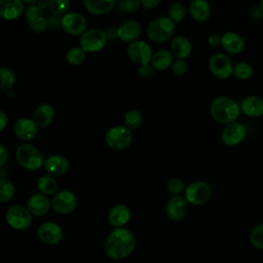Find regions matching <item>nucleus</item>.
<instances>
[{
	"label": "nucleus",
	"instance_id": "nucleus-1",
	"mask_svg": "<svg viewBox=\"0 0 263 263\" xmlns=\"http://www.w3.org/2000/svg\"><path fill=\"white\" fill-rule=\"evenodd\" d=\"M136 239L134 233L125 228H114L107 236L105 252L113 260H121L128 257L135 250Z\"/></svg>",
	"mask_w": 263,
	"mask_h": 263
},
{
	"label": "nucleus",
	"instance_id": "nucleus-2",
	"mask_svg": "<svg viewBox=\"0 0 263 263\" xmlns=\"http://www.w3.org/2000/svg\"><path fill=\"white\" fill-rule=\"evenodd\" d=\"M212 117L220 123H231L235 121L240 113V106L233 99L219 96L213 99L210 105Z\"/></svg>",
	"mask_w": 263,
	"mask_h": 263
},
{
	"label": "nucleus",
	"instance_id": "nucleus-3",
	"mask_svg": "<svg viewBox=\"0 0 263 263\" xmlns=\"http://www.w3.org/2000/svg\"><path fill=\"white\" fill-rule=\"evenodd\" d=\"M15 158L22 167L29 171H35L44 165L42 153L32 144L20 145L15 151Z\"/></svg>",
	"mask_w": 263,
	"mask_h": 263
},
{
	"label": "nucleus",
	"instance_id": "nucleus-4",
	"mask_svg": "<svg viewBox=\"0 0 263 263\" xmlns=\"http://www.w3.org/2000/svg\"><path fill=\"white\" fill-rule=\"evenodd\" d=\"M175 31L174 22L167 16H158L152 20L147 27V36L151 41L161 43L168 40Z\"/></svg>",
	"mask_w": 263,
	"mask_h": 263
},
{
	"label": "nucleus",
	"instance_id": "nucleus-5",
	"mask_svg": "<svg viewBox=\"0 0 263 263\" xmlns=\"http://www.w3.org/2000/svg\"><path fill=\"white\" fill-rule=\"evenodd\" d=\"M133 134L130 129L123 125H115L111 127L106 136L105 141L107 145L114 150H123L132 144Z\"/></svg>",
	"mask_w": 263,
	"mask_h": 263
},
{
	"label": "nucleus",
	"instance_id": "nucleus-6",
	"mask_svg": "<svg viewBox=\"0 0 263 263\" xmlns=\"http://www.w3.org/2000/svg\"><path fill=\"white\" fill-rule=\"evenodd\" d=\"M212 196V188L204 181H194L185 188V198L193 205L206 203Z\"/></svg>",
	"mask_w": 263,
	"mask_h": 263
},
{
	"label": "nucleus",
	"instance_id": "nucleus-7",
	"mask_svg": "<svg viewBox=\"0 0 263 263\" xmlns=\"http://www.w3.org/2000/svg\"><path fill=\"white\" fill-rule=\"evenodd\" d=\"M6 223L15 230H26L32 224V214L23 205L10 206L5 214Z\"/></svg>",
	"mask_w": 263,
	"mask_h": 263
},
{
	"label": "nucleus",
	"instance_id": "nucleus-8",
	"mask_svg": "<svg viewBox=\"0 0 263 263\" xmlns=\"http://www.w3.org/2000/svg\"><path fill=\"white\" fill-rule=\"evenodd\" d=\"M107 35L99 29L86 30L80 36V47L86 52L100 51L107 44Z\"/></svg>",
	"mask_w": 263,
	"mask_h": 263
},
{
	"label": "nucleus",
	"instance_id": "nucleus-9",
	"mask_svg": "<svg viewBox=\"0 0 263 263\" xmlns=\"http://www.w3.org/2000/svg\"><path fill=\"white\" fill-rule=\"evenodd\" d=\"M211 72L218 78H228L233 73V65L228 55L222 52L214 53L209 60Z\"/></svg>",
	"mask_w": 263,
	"mask_h": 263
},
{
	"label": "nucleus",
	"instance_id": "nucleus-10",
	"mask_svg": "<svg viewBox=\"0 0 263 263\" xmlns=\"http://www.w3.org/2000/svg\"><path fill=\"white\" fill-rule=\"evenodd\" d=\"M248 129L243 123L233 121L224 126L221 133V140L227 146H235L246 139Z\"/></svg>",
	"mask_w": 263,
	"mask_h": 263
},
{
	"label": "nucleus",
	"instance_id": "nucleus-11",
	"mask_svg": "<svg viewBox=\"0 0 263 263\" xmlns=\"http://www.w3.org/2000/svg\"><path fill=\"white\" fill-rule=\"evenodd\" d=\"M62 28L69 35H82L86 31L87 22L81 13L72 11L62 16Z\"/></svg>",
	"mask_w": 263,
	"mask_h": 263
},
{
	"label": "nucleus",
	"instance_id": "nucleus-12",
	"mask_svg": "<svg viewBox=\"0 0 263 263\" xmlns=\"http://www.w3.org/2000/svg\"><path fill=\"white\" fill-rule=\"evenodd\" d=\"M128 58L137 64L148 65L152 59V49L150 45L143 40H136L130 42L126 48Z\"/></svg>",
	"mask_w": 263,
	"mask_h": 263
},
{
	"label": "nucleus",
	"instance_id": "nucleus-13",
	"mask_svg": "<svg viewBox=\"0 0 263 263\" xmlns=\"http://www.w3.org/2000/svg\"><path fill=\"white\" fill-rule=\"evenodd\" d=\"M53 210L62 215L73 212L77 206L76 195L70 190H62L55 193L51 199Z\"/></svg>",
	"mask_w": 263,
	"mask_h": 263
},
{
	"label": "nucleus",
	"instance_id": "nucleus-14",
	"mask_svg": "<svg viewBox=\"0 0 263 263\" xmlns=\"http://www.w3.org/2000/svg\"><path fill=\"white\" fill-rule=\"evenodd\" d=\"M37 236L46 245H57L63 238V230L54 222H44L37 228Z\"/></svg>",
	"mask_w": 263,
	"mask_h": 263
},
{
	"label": "nucleus",
	"instance_id": "nucleus-15",
	"mask_svg": "<svg viewBox=\"0 0 263 263\" xmlns=\"http://www.w3.org/2000/svg\"><path fill=\"white\" fill-rule=\"evenodd\" d=\"M25 15L29 27L36 33H42L48 27L46 16L37 5H30L26 9Z\"/></svg>",
	"mask_w": 263,
	"mask_h": 263
},
{
	"label": "nucleus",
	"instance_id": "nucleus-16",
	"mask_svg": "<svg viewBox=\"0 0 263 263\" xmlns=\"http://www.w3.org/2000/svg\"><path fill=\"white\" fill-rule=\"evenodd\" d=\"M35 121L28 117H22L13 125V132L17 138L24 141H30L37 135L38 128Z\"/></svg>",
	"mask_w": 263,
	"mask_h": 263
},
{
	"label": "nucleus",
	"instance_id": "nucleus-17",
	"mask_svg": "<svg viewBox=\"0 0 263 263\" xmlns=\"http://www.w3.org/2000/svg\"><path fill=\"white\" fill-rule=\"evenodd\" d=\"M188 212V201L186 198L175 195L171 197L166 203V214L170 219L178 221L183 219Z\"/></svg>",
	"mask_w": 263,
	"mask_h": 263
},
{
	"label": "nucleus",
	"instance_id": "nucleus-18",
	"mask_svg": "<svg viewBox=\"0 0 263 263\" xmlns=\"http://www.w3.org/2000/svg\"><path fill=\"white\" fill-rule=\"evenodd\" d=\"M25 10L24 2L21 0H1L0 17L5 21H12L20 17Z\"/></svg>",
	"mask_w": 263,
	"mask_h": 263
},
{
	"label": "nucleus",
	"instance_id": "nucleus-19",
	"mask_svg": "<svg viewBox=\"0 0 263 263\" xmlns=\"http://www.w3.org/2000/svg\"><path fill=\"white\" fill-rule=\"evenodd\" d=\"M51 202L47 195L42 193H35L30 196L27 202V209L32 214V216L40 217L45 215L50 209Z\"/></svg>",
	"mask_w": 263,
	"mask_h": 263
},
{
	"label": "nucleus",
	"instance_id": "nucleus-20",
	"mask_svg": "<svg viewBox=\"0 0 263 263\" xmlns=\"http://www.w3.org/2000/svg\"><path fill=\"white\" fill-rule=\"evenodd\" d=\"M240 110L250 117H260L263 115V98L257 95H250L242 99Z\"/></svg>",
	"mask_w": 263,
	"mask_h": 263
},
{
	"label": "nucleus",
	"instance_id": "nucleus-21",
	"mask_svg": "<svg viewBox=\"0 0 263 263\" xmlns=\"http://www.w3.org/2000/svg\"><path fill=\"white\" fill-rule=\"evenodd\" d=\"M141 26L135 20H127L122 22L117 28L118 38L125 42H134L141 35Z\"/></svg>",
	"mask_w": 263,
	"mask_h": 263
},
{
	"label": "nucleus",
	"instance_id": "nucleus-22",
	"mask_svg": "<svg viewBox=\"0 0 263 263\" xmlns=\"http://www.w3.org/2000/svg\"><path fill=\"white\" fill-rule=\"evenodd\" d=\"M130 219V210L125 204H115L111 208L108 214L109 223L115 228H121Z\"/></svg>",
	"mask_w": 263,
	"mask_h": 263
},
{
	"label": "nucleus",
	"instance_id": "nucleus-23",
	"mask_svg": "<svg viewBox=\"0 0 263 263\" xmlns=\"http://www.w3.org/2000/svg\"><path fill=\"white\" fill-rule=\"evenodd\" d=\"M221 44L227 52L238 53L245 47V39L238 33L228 31L221 36Z\"/></svg>",
	"mask_w": 263,
	"mask_h": 263
},
{
	"label": "nucleus",
	"instance_id": "nucleus-24",
	"mask_svg": "<svg viewBox=\"0 0 263 263\" xmlns=\"http://www.w3.org/2000/svg\"><path fill=\"white\" fill-rule=\"evenodd\" d=\"M69 168V161L62 155H51L44 162V170L50 176H63Z\"/></svg>",
	"mask_w": 263,
	"mask_h": 263
},
{
	"label": "nucleus",
	"instance_id": "nucleus-25",
	"mask_svg": "<svg viewBox=\"0 0 263 263\" xmlns=\"http://www.w3.org/2000/svg\"><path fill=\"white\" fill-rule=\"evenodd\" d=\"M53 116H54L53 107L50 104L42 103L35 109L33 120L38 126L46 127L52 122Z\"/></svg>",
	"mask_w": 263,
	"mask_h": 263
},
{
	"label": "nucleus",
	"instance_id": "nucleus-26",
	"mask_svg": "<svg viewBox=\"0 0 263 263\" xmlns=\"http://www.w3.org/2000/svg\"><path fill=\"white\" fill-rule=\"evenodd\" d=\"M192 45L190 40L185 36H177L171 42V51L173 55L180 60H184L191 53Z\"/></svg>",
	"mask_w": 263,
	"mask_h": 263
},
{
	"label": "nucleus",
	"instance_id": "nucleus-27",
	"mask_svg": "<svg viewBox=\"0 0 263 263\" xmlns=\"http://www.w3.org/2000/svg\"><path fill=\"white\" fill-rule=\"evenodd\" d=\"M189 12L195 21L203 22L210 17L211 7L204 0H193L189 4Z\"/></svg>",
	"mask_w": 263,
	"mask_h": 263
},
{
	"label": "nucleus",
	"instance_id": "nucleus-28",
	"mask_svg": "<svg viewBox=\"0 0 263 263\" xmlns=\"http://www.w3.org/2000/svg\"><path fill=\"white\" fill-rule=\"evenodd\" d=\"M115 5L114 0H85L86 10L92 14H104L109 12Z\"/></svg>",
	"mask_w": 263,
	"mask_h": 263
},
{
	"label": "nucleus",
	"instance_id": "nucleus-29",
	"mask_svg": "<svg viewBox=\"0 0 263 263\" xmlns=\"http://www.w3.org/2000/svg\"><path fill=\"white\" fill-rule=\"evenodd\" d=\"M152 67L156 70H165L173 64V53L167 49H160L156 51L151 59Z\"/></svg>",
	"mask_w": 263,
	"mask_h": 263
},
{
	"label": "nucleus",
	"instance_id": "nucleus-30",
	"mask_svg": "<svg viewBox=\"0 0 263 263\" xmlns=\"http://www.w3.org/2000/svg\"><path fill=\"white\" fill-rule=\"evenodd\" d=\"M37 187L39 191L44 195H52L58 193V182L55 179L50 175L41 176L38 179Z\"/></svg>",
	"mask_w": 263,
	"mask_h": 263
},
{
	"label": "nucleus",
	"instance_id": "nucleus-31",
	"mask_svg": "<svg viewBox=\"0 0 263 263\" xmlns=\"http://www.w3.org/2000/svg\"><path fill=\"white\" fill-rule=\"evenodd\" d=\"M16 77L14 72L8 67H2L0 69V89L5 91L9 90L15 83Z\"/></svg>",
	"mask_w": 263,
	"mask_h": 263
},
{
	"label": "nucleus",
	"instance_id": "nucleus-32",
	"mask_svg": "<svg viewBox=\"0 0 263 263\" xmlns=\"http://www.w3.org/2000/svg\"><path fill=\"white\" fill-rule=\"evenodd\" d=\"M236 78L246 80L253 75V67L247 62H238L233 66V73Z\"/></svg>",
	"mask_w": 263,
	"mask_h": 263
},
{
	"label": "nucleus",
	"instance_id": "nucleus-33",
	"mask_svg": "<svg viewBox=\"0 0 263 263\" xmlns=\"http://www.w3.org/2000/svg\"><path fill=\"white\" fill-rule=\"evenodd\" d=\"M143 121L142 113L139 110L130 109L124 115V122L128 128L136 129L138 128Z\"/></svg>",
	"mask_w": 263,
	"mask_h": 263
},
{
	"label": "nucleus",
	"instance_id": "nucleus-34",
	"mask_svg": "<svg viewBox=\"0 0 263 263\" xmlns=\"http://www.w3.org/2000/svg\"><path fill=\"white\" fill-rule=\"evenodd\" d=\"M168 15L174 23H179L186 15V7L181 2H174L168 7Z\"/></svg>",
	"mask_w": 263,
	"mask_h": 263
},
{
	"label": "nucleus",
	"instance_id": "nucleus-35",
	"mask_svg": "<svg viewBox=\"0 0 263 263\" xmlns=\"http://www.w3.org/2000/svg\"><path fill=\"white\" fill-rule=\"evenodd\" d=\"M66 59L74 66L80 65L85 60V51L80 46H73L67 51Z\"/></svg>",
	"mask_w": 263,
	"mask_h": 263
},
{
	"label": "nucleus",
	"instance_id": "nucleus-36",
	"mask_svg": "<svg viewBox=\"0 0 263 263\" xmlns=\"http://www.w3.org/2000/svg\"><path fill=\"white\" fill-rule=\"evenodd\" d=\"M14 186L5 179L0 180V200L2 202H8L14 196Z\"/></svg>",
	"mask_w": 263,
	"mask_h": 263
},
{
	"label": "nucleus",
	"instance_id": "nucleus-37",
	"mask_svg": "<svg viewBox=\"0 0 263 263\" xmlns=\"http://www.w3.org/2000/svg\"><path fill=\"white\" fill-rule=\"evenodd\" d=\"M70 6L68 0H50L48 1V9L50 13L55 15H65Z\"/></svg>",
	"mask_w": 263,
	"mask_h": 263
},
{
	"label": "nucleus",
	"instance_id": "nucleus-38",
	"mask_svg": "<svg viewBox=\"0 0 263 263\" xmlns=\"http://www.w3.org/2000/svg\"><path fill=\"white\" fill-rule=\"evenodd\" d=\"M250 241L255 248L263 250V223L256 225L251 230Z\"/></svg>",
	"mask_w": 263,
	"mask_h": 263
},
{
	"label": "nucleus",
	"instance_id": "nucleus-39",
	"mask_svg": "<svg viewBox=\"0 0 263 263\" xmlns=\"http://www.w3.org/2000/svg\"><path fill=\"white\" fill-rule=\"evenodd\" d=\"M141 1L138 0H121L117 3V9L121 12H134L140 8Z\"/></svg>",
	"mask_w": 263,
	"mask_h": 263
},
{
	"label": "nucleus",
	"instance_id": "nucleus-40",
	"mask_svg": "<svg viewBox=\"0 0 263 263\" xmlns=\"http://www.w3.org/2000/svg\"><path fill=\"white\" fill-rule=\"evenodd\" d=\"M166 186H167L168 191L173 194H179V193H181L182 191L185 190V186H184L183 181L180 178H177V177L171 178L167 181Z\"/></svg>",
	"mask_w": 263,
	"mask_h": 263
},
{
	"label": "nucleus",
	"instance_id": "nucleus-41",
	"mask_svg": "<svg viewBox=\"0 0 263 263\" xmlns=\"http://www.w3.org/2000/svg\"><path fill=\"white\" fill-rule=\"evenodd\" d=\"M188 69V64L185 60H180L177 59L176 61L173 62L172 64V71L176 74V75H184L186 73Z\"/></svg>",
	"mask_w": 263,
	"mask_h": 263
},
{
	"label": "nucleus",
	"instance_id": "nucleus-42",
	"mask_svg": "<svg viewBox=\"0 0 263 263\" xmlns=\"http://www.w3.org/2000/svg\"><path fill=\"white\" fill-rule=\"evenodd\" d=\"M46 18H47V26L50 29H58L59 27H62V17L60 18L58 15L50 13L46 16Z\"/></svg>",
	"mask_w": 263,
	"mask_h": 263
},
{
	"label": "nucleus",
	"instance_id": "nucleus-43",
	"mask_svg": "<svg viewBox=\"0 0 263 263\" xmlns=\"http://www.w3.org/2000/svg\"><path fill=\"white\" fill-rule=\"evenodd\" d=\"M138 73L142 78H150L154 73V68L152 66H150L149 64L143 65V66L139 67Z\"/></svg>",
	"mask_w": 263,
	"mask_h": 263
},
{
	"label": "nucleus",
	"instance_id": "nucleus-44",
	"mask_svg": "<svg viewBox=\"0 0 263 263\" xmlns=\"http://www.w3.org/2000/svg\"><path fill=\"white\" fill-rule=\"evenodd\" d=\"M8 159V153L3 144H0V166H3Z\"/></svg>",
	"mask_w": 263,
	"mask_h": 263
},
{
	"label": "nucleus",
	"instance_id": "nucleus-45",
	"mask_svg": "<svg viewBox=\"0 0 263 263\" xmlns=\"http://www.w3.org/2000/svg\"><path fill=\"white\" fill-rule=\"evenodd\" d=\"M161 3L160 0H141V5H143L145 8L151 9L156 7Z\"/></svg>",
	"mask_w": 263,
	"mask_h": 263
},
{
	"label": "nucleus",
	"instance_id": "nucleus-46",
	"mask_svg": "<svg viewBox=\"0 0 263 263\" xmlns=\"http://www.w3.org/2000/svg\"><path fill=\"white\" fill-rule=\"evenodd\" d=\"M208 42H209V44L211 45V46H218L220 43H221V37L218 35V34H216V33H214V34H211L210 36H209V38H208Z\"/></svg>",
	"mask_w": 263,
	"mask_h": 263
},
{
	"label": "nucleus",
	"instance_id": "nucleus-47",
	"mask_svg": "<svg viewBox=\"0 0 263 263\" xmlns=\"http://www.w3.org/2000/svg\"><path fill=\"white\" fill-rule=\"evenodd\" d=\"M8 123V116L4 111L0 112V129L3 130Z\"/></svg>",
	"mask_w": 263,
	"mask_h": 263
},
{
	"label": "nucleus",
	"instance_id": "nucleus-48",
	"mask_svg": "<svg viewBox=\"0 0 263 263\" xmlns=\"http://www.w3.org/2000/svg\"><path fill=\"white\" fill-rule=\"evenodd\" d=\"M106 35H107V38H110V39H114L116 37H118L117 35V29H114V28H109L107 29V31L105 32Z\"/></svg>",
	"mask_w": 263,
	"mask_h": 263
},
{
	"label": "nucleus",
	"instance_id": "nucleus-49",
	"mask_svg": "<svg viewBox=\"0 0 263 263\" xmlns=\"http://www.w3.org/2000/svg\"><path fill=\"white\" fill-rule=\"evenodd\" d=\"M42 11L46 8H48V1H45V0H41V1H38L37 4H36Z\"/></svg>",
	"mask_w": 263,
	"mask_h": 263
},
{
	"label": "nucleus",
	"instance_id": "nucleus-50",
	"mask_svg": "<svg viewBox=\"0 0 263 263\" xmlns=\"http://www.w3.org/2000/svg\"><path fill=\"white\" fill-rule=\"evenodd\" d=\"M260 8L263 11V0H261V2H260Z\"/></svg>",
	"mask_w": 263,
	"mask_h": 263
}]
</instances>
